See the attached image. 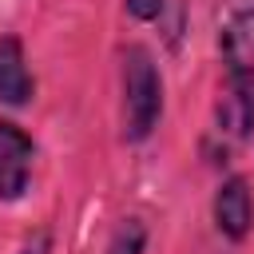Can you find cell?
Segmentation results:
<instances>
[{
    "label": "cell",
    "mask_w": 254,
    "mask_h": 254,
    "mask_svg": "<svg viewBox=\"0 0 254 254\" xmlns=\"http://www.w3.org/2000/svg\"><path fill=\"white\" fill-rule=\"evenodd\" d=\"M210 214H214V226L226 242H246L250 238V230H254V190H250L246 175H226L218 183Z\"/></svg>",
    "instance_id": "3957f363"
},
{
    "label": "cell",
    "mask_w": 254,
    "mask_h": 254,
    "mask_svg": "<svg viewBox=\"0 0 254 254\" xmlns=\"http://www.w3.org/2000/svg\"><path fill=\"white\" fill-rule=\"evenodd\" d=\"M214 131L226 139H250L254 135V71L250 75H226L222 95L214 103Z\"/></svg>",
    "instance_id": "277c9868"
},
{
    "label": "cell",
    "mask_w": 254,
    "mask_h": 254,
    "mask_svg": "<svg viewBox=\"0 0 254 254\" xmlns=\"http://www.w3.org/2000/svg\"><path fill=\"white\" fill-rule=\"evenodd\" d=\"M119 87H123V139L143 143L163 119V75L155 56L143 44H127L119 56Z\"/></svg>",
    "instance_id": "6da1fadb"
},
{
    "label": "cell",
    "mask_w": 254,
    "mask_h": 254,
    "mask_svg": "<svg viewBox=\"0 0 254 254\" xmlns=\"http://www.w3.org/2000/svg\"><path fill=\"white\" fill-rule=\"evenodd\" d=\"M52 242H56V238H52V230H48V226H40V230H32V234L20 242V250H16V254H52Z\"/></svg>",
    "instance_id": "9c48e42d"
},
{
    "label": "cell",
    "mask_w": 254,
    "mask_h": 254,
    "mask_svg": "<svg viewBox=\"0 0 254 254\" xmlns=\"http://www.w3.org/2000/svg\"><path fill=\"white\" fill-rule=\"evenodd\" d=\"M123 8H127V16L131 20H159L163 16V8H167V0H123Z\"/></svg>",
    "instance_id": "ba28073f"
},
{
    "label": "cell",
    "mask_w": 254,
    "mask_h": 254,
    "mask_svg": "<svg viewBox=\"0 0 254 254\" xmlns=\"http://www.w3.org/2000/svg\"><path fill=\"white\" fill-rule=\"evenodd\" d=\"M36 99V79L28 71V56H24V40L16 32L0 36V103L20 111Z\"/></svg>",
    "instance_id": "8992f818"
},
{
    "label": "cell",
    "mask_w": 254,
    "mask_h": 254,
    "mask_svg": "<svg viewBox=\"0 0 254 254\" xmlns=\"http://www.w3.org/2000/svg\"><path fill=\"white\" fill-rule=\"evenodd\" d=\"M218 56L226 75L254 71V4H234L218 28Z\"/></svg>",
    "instance_id": "5b68a950"
},
{
    "label": "cell",
    "mask_w": 254,
    "mask_h": 254,
    "mask_svg": "<svg viewBox=\"0 0 254 254\" xmlns=\"http://www.w3.org/2000/svg\"><path fill=\"white\" fill-rule=\"evenodd\" d=\"M36 167V143L16 119H0V202H20Z\"/></svg>",
    "instance_id": "7a4b0ae2"
},
{
    "label": "cell",
    "mask_w": 254,
    "mask_h": 254,
    "mask_svg": "<svg viewBox=\"0 0 254 254\" xmlns=\"http://www.w3.org/2000/svg\"><path fill=\"white\" fill-rule=\"evenodd\" d=\"M147 250V222L143 218H123L115 230H111V238H107V246H103V254H143Z\"/></svg>",
    "instance_id": "52a82bcc"
}]
</instances>
